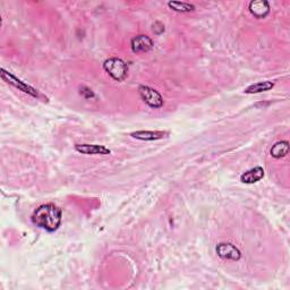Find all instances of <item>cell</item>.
I'll use <instances>...</instances> for the list:
<instances>
[{"mask_svg":"<svg viewBox=\"0 0 290 290\" xmlns=\"http://www.w3.org/2000/svg\"><path fill=\"white\" fill-rule=\"evenodd\" d=\"M263 177H264V169L262 167H255L243 174L240 180L245 184H254L257 183L258 180H261Z\"/></svg>","mask_w":290,"mask_h":290,"instance_id":"30bf717a","label":"cell"},{"mask_svg":"<svg viewBox=\"0 0 290 290\" xmlns=\"http://www.w3.org/2000/svg\"><path fill=\"white\" fill-rule=\"evenodd\" d=\"M216 253L221 258L231 261H239L241 257V253L238 248L230 244V243H221L216 246Z\"/></svg>","mask_w":290,"mask_h":290,"instance_id":"277c9868","label":"cell"},{"mask_svg":"<svg viewBox=\"0 0 290 290\" xmlns=\"http://www.w3.org/2000/svg\"><path fill=\"white\" fill-rule=\"evenodd\" d=\"M288 152H289V143L287 141H281V142L276 143L271 148V151H270L272 157L276 159L286 157Z\"/></svg>","mask_w":290,"mask_h":290,"instance_id":"7c38bea8","label":"cell"},{"mask_svg":"<svg viewBox=\"0 0 290 290\" xmlns=\"http://www.w3.org/2000/svg\"><path fill=\"white\" fill-rule=\"evenodd\" d=\"M63 212L55 204H43L34 211L32 215L33 224L46 231L53 232L58 229L61 224Z\"/></svg>","mask_w":290,"mask_h":290,"instance_id":"6da1fadb","label":"cell"},{"mask_svg":"<svg viewBox=\"0 0 290 290\" xmlns=\"http://www.w3.org/2000/svg\"><path fill=\"white\" fill-rule=\"evenodd\" d=\"M103 68L113 80L118 82L124 81L127 77L128 66L120 58H109L103 64Z\"/></svg>","mask_w":290,"mask_h":290,"instance_id":"7a4b0ae2","label":"cell"},{"mask_svg":"<svg viewBox=\"0 0 290 290\" xmlns=\"http://www.w3.org/2000/svg\"><path fill=\"white\" fill-rule=\"evenodd\" d=\"M168 6L173 10H175V12L178 13H189L193 12L195 9L194 5H190L188 3H184V2H169Z\"/></svg>","mask_w":290,"mask_h":290,"instance_id":"4fadbf2b","label":"cell"},{"mask_svg":"<svg viewBox=\"0 0 290 290\" xmlns=\"http://www.w3.org/2000/svg\"><path fill=\"white\" fill-rule=\"evenodd\" d=\"M138 93L143 101L152 108H161L163 106V99L158 91L150 86L141 85L138 87Z\"/></svg>","mask_w":290,"mask_h":290,"instance_id":"3957f363","label":"cell"},{"mask_svg":"<svg viewBox=\"0 0 290 290\" xmlns=\"http://www.w3.org/2000/svg\"><path fill=\"white\" fill-rule=\"evenodd\" d=\"M153 41L148 35H137L132 40V50L135 54H145L153 49Z\"/></svg>","mask_w":290,"mask_h":290,"instance_id":"5b68a950","label":"cell"},{"mask_svg":"<svg viewBox=\"0 0 290 290\" xmlns=\"http://www.w3.org/2000/svg\"><path fill=\"white\" fill-rule=\"evenodd\" d=\"M75 149L77 152L86 155H108L111 153L110 149L96 144H76Z\"/></svg>","mask_w":290,"mask_h":290,"instance_id":"52a82bcc","label":"cell"},{"mask_svg":"<svg viewBox=\"0 0 290 290\" xmlns=\"http://www.w3.org/2000/svg\"><path fill=\"white\" fill-rule=\"evenodd\" d=\"M250 12L254 17L264 18L270 13V4L265 0H254L250 3Z\"/></svg>","mask_w":290,"mask_h":290,"instance_id":"ba28073f","label":"cell"},{"mask_svg":"<svg viewBox=\"0 0 290 290\" xmlns=\"http://www.w3.org/2000/svg\"><path fill=\"white\" fill-rule=\"evenodd\" d=\"M167 135L168 133L161 131H137L131 134L132 137L141 139V141H157V139H161Z\"/></svg>","mask_w":290,"mask_h":290,"instance_id":"9c48e42d","label":"cell"},{"mask_svg":"<svg viewBox=\"0 0 290 290\" xmlns=\"http://www.w3.org/2000/svg\"><path fill=\"white\" fill-rule=\"evenodd\" d=\"M274 83L270 82V81H264V82H258L256 84L250 85L247 89L244 91L247 94H254V93H261V92H265V91H270L271 89H273Z\"/></svg>","mask_w":290,"mask_h":290,"instance_id":"8fae6325","label":"cell"},{"mask_svg":"<svg viewBox=\"0 0 290 290\" xmlns=\"http://www.w3.org/2000/svg\"><path fill=\"white\" fill-rule=\"evenodd\" d=\"M153 32L158 35L162 34L164 32V25L160 22H155L153 24Z\"/></svg>","mask_w":290,"mask_h":290,"instance_id":"5bb4252c","label":"cell"},{"mask_svg":"<svg viewBox=\"0 0 290 290\" xmlns=\"http://www.w3.org/2000/svg\"><path fill=\"white\" fill-rule=\"evenodd\" d=\"M2 77H3V80L7 81V83H9V84H12V85H14L15 87H17L18 90L23 91L24 93H28V94L32 95V96H38V92H36V90L33 89L32 86L25 84L24 82L19 81V80L16 79V77H15L14 75H12V74H9V72H7L4 68L2 69Z\"/></svg>","mask_w":290,"mask_h":290,"instance_id":"8992f818","label":"cell"}]
</instances>
